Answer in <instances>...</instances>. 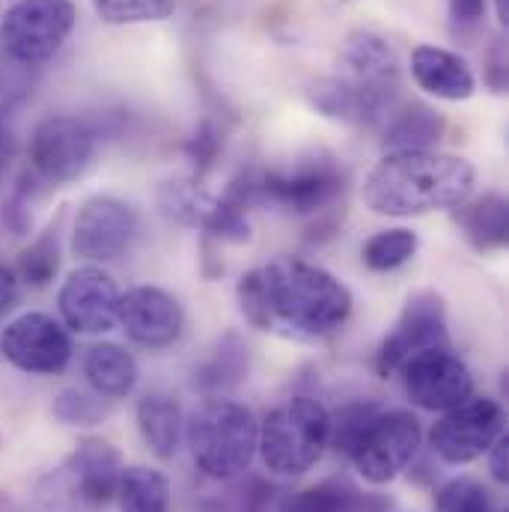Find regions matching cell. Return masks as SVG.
I'll list each match as a JSON object with an SVG mask.
<instances>
[{
	"label": "cell",
	"instance_id": "6da1fadb",
	"mask_svg": "<svg viewBox=\"0 0 509 512\" xmlns=\"http://www.w3.org/2000/svg\"><path fill=\"white\" fill-rule=\"evenodd\" d=\"M236 298L254 328L298 343L328 340L352 316L349 286L331 271L292 256L245 271Z\"/></svg>",
	"mask_w": 509,
	"mask_h": 512
},
{
	"label": "cell",
	"instance_id": "7a4b0ae2",
	"mask_svg": "<svg viewBox=\"0 0 509 512\" xmlns=\"http://www.w3.org/2000/svg\"><path fill=\"white\" fill-rule=\"evenodd\" d=\"M477 170L468 158L438 149L387 152L364 179V203L384 218H417L474 197Z\"/></svg>",
	"mask_w": 509,
	"mask_h": 512
},
{
	"label": "cell",
	"instance_id": "3957f363",
	"mask_svg": "<svg viewBox=\"0 0 509 512\" xmlns=\"http://www.w3.org/2000/svg\"><path fill=\"white\" fill-rule=\"evenodd\" d=\"M185 441L197 471L209 480H236L256 459L259 420L230 396H206L185 420Z\"/></svg>",
	"mask_w": 509,
	"mask_h": 512
},
{
	"label": "cell",
	"instance_id": "277c9868",
	"mask_svg": "<svg viewBox=\"0 0 509 512\" xmlns=\"http://www.w3.org/2000/svg\"><path fill=\"white\" fill-rule=\"evenodd\" d=\"M331 411L307 393L274 405L259 423L262 465L277 477H304L331 447Z\"/></svg>",
	"mask_w": 509,
	"mask_h": 512
},
{
	"label": "cell",
	"instance_id": "5b68a950",
	"mask_svg": "<svg viewBox=\"0 0 509 512\" xmlns=\"http://www.w3.org/2000/svg\"><path fill=\"white\" fill-rule=\"evenodd\" d=\"M123 456L108 438H81L72 456L42 477L36 489L39 512H105L117 501Z\"/></svg>",
	"mask_w": 509,
	"mask_h": 512
},
{
	"label": "cell",
	"instance_id": "8992f818",
	"mask_svg": "<svg viewBox=\"0 0 509 512\" xmlns=\"http://www.w3.org/2000/svg\"><path fill=\"white\" fill-rule=\"evenodd\" d=\"M343 188L346 173L328 152H313L289 167L254 173L256 206H274L289 215H319L334 206Z\"/></svg>",
	"mask_w": 509,
	"mask_h": 512
},
{
	"label": "cell",
	"instance_id": "52a82bcc",
	"mask_svg": "<svg viewBox=\"0 0 509 512\" xmlns=\"http://www.w3.org/2000/svg\"><path fill=\"white\" fill-rule=\"evenodd\" d=\"M75 27L72 0H18L0 18V45L21 66L54 57Z\"/></svg>",
	"mask_w": 509,
	"mask_h": 512
},
{
	"label": "cell",
	"instance_id": "ba28073f",
	"mask_svg": "<svg viewBox=\"0 0 509 512\" xmlns=\"http://www.w3.org/2000/svg\"><path fill=\"white\" fill-rule=\"evenodd\" d=\"M420 444H423L420 420L405 408H393V411H379L370 420L349 459L364 483L387 486L414 462Z\"/></svg>",
	"mask_w": 509,
	"mask_h": 512
},
{
	"label": "cell",
	"instance_id": "9c48e42d",
	"mask_svg": "<svg viewBox=\"0 0 509 512\" xmlns=\"http://www.w3.org/2000/svg\"><path fill=\"white\" fill-rule=\"evenodd\" d=\"M507 414L498 399L468 396L465 402L441 411L429 432V447L447 465H471L489 453V447L504 435Z\"/></svg>",
	"mask_w": 509,
	"mask_h": 512
},
{
	"label": "cell",
	"instance_id": "30bf717a",
	"mask_svg": "<svg viewBox=\"0 0 509 512\" xmlns=\"http://www.w3.org/2000/svg\"><path fill=\"white\" fill-rule=\"evenodd\" d=\"M140 239V209L128 200L99 194L90 197L72 227V251L87 265L117 262Z\"/></svg>",
	"mask_w": 509,
	"mask_h": 512
},
{
	"label": "cell",
	"instance_id": "8fae6325",
	"mask_svg": "<svg viewBox=\"0 0 509 512\" xmlns=\"http://www.w3.org/2000/svg\"><path fill=\"white\" fill-rule=\"evenodd\" d=\"M96 128L78 117H45L30 134V164L45 185L81 179L96 158Z\"/></svg>",
	"mask_w": 509,
	"mask_h": 512
},
{
	"label": "cell",
	"instance_id": "7c38bea8",
	"mask_svg": "<svg viewBox=\"0 0 509 512\" xmlns=\"http://www.w3.org/2000/svg\"><path fill=\"white\" fill-rule=\"evenodd\" d=\"M441 346H450L444 298L435 289H420L405 301L393 331L382 340L376 352V373L387 379L399 373V367L411 355L423 349H441Z\"/></svg>",
	"mask_w": 509,
	"mask_h": 512
},
{
	"label": "cell",
	"instance_id": "4fadbf2b",
	"mask_svg": "<svg viewBox=\"0 0 509 512\" xmlns=\"http://www.w3.org/2000/svg\"><path fill=\"white\" fill-rule=\"evenodd\" d=\"M3 358L30 376H60L72 361V337L63 322L30 310L15 316L0 337Z\"/></svg>",
	"mask_w": 509,
	"mask_h": 512
},
{
	"label": "cell",
	"instance_id": "5bb4252c",
	"mask_svg": "<svg viewBox=\"0 0 509 512\" xmlns=\"http://www.w3.org/2000/svg\"><path fill=\"white\" fill-rule=\"evenodd\" d=\"M399 373L408 399L423 411H447L474 396V376L450 346L411 355Z\"/></svg>",
	"mask_w": 509,
	"mask_h": 512
},
{
	"label": "cell",
	"instance_id": "9a60e30c",
	"mask_svg": "<svg viewBox=\"0 0 509 512\" xmlns=\"http://www.w3.org/2000/svg\"><path fill=\"white\" fill-rule=\"evenodd\" d=\"M120 286L102 265L75 268L57 295L63 325L75 334H105L117 325Z\"/></svg>",
	"mask_w": 509,
	"mask_h": 512
},
{
	"label": "cell",
	"instance_id": "2e32d148",
	"mask_svg": "<svg viewBox=\"0 0 509 512\" xmlns=\"http://www.w3.org/2000/svg\"><path fill=\"white\" fill-rule=\"evenodd\" d=\"M117 322L131 343L143 349H170L185 331V310L179 298L161 286H134L120 295Z\"/></svg>",
	"mask_w": 509,
	"mask_h": 512
},
{
	"label": "cell",
	"instance_id": "e0dca14e",
	"mask_svg": "<svg viewBox=\"0 0 509 512\" xmlns=\"http://www.w3.org/2000/svg\"><path fill=\"white\" fill-rule=\"evenodd\" d=\"M343 66H346V75H343L346 81L393 105L396 90H399V60L393 48L387 45V39L370 30L352 33L343 48Z\"/></svg>",
	"mask_w": 509,
	"mask_h": 512
},
{
	"label": "cell",
	"instance_id": "ac0fdd59",
	"mask_svg": "<svg viewBox=\"0 0 509 512\" xmlns=\"http://www.w3.org/2000/svg\"><path fill=\"white\" fill-rule=\"evenodd\" d=\"M411 78L420 90L444 102H468L477 93V78L465 57L438 45H417L411 51Z\"/></svg>",
	"mask_w": 509,
	"mask_h": 512
},
{
	"label": "cell",
	"instance_id": "d6986e66",
	"mask_svg": "<svg viewBox=\"0 0 509 512\" xmlns=\"http://www.w3.org/2000/svg\"><path fill=\"white\" fill-rule=\"evenodd\" d=\"M456 224L471 248L477 251H501L509 242V203L504 194L486 191L483 197H468L453 209Z\"/></svg>",
	"mask_w": 509,
	"mask_h": 512
},
{
	"label": "cell",
	"instance_id": "ffe728a7",
	"mask_svg": "<svg viewBox=\"0 0 509 512\" xmlns=\"http://www.w3.org/2000/svg\"><path fill=\"white\" fill-rule=\"evenodd\" d=\"M134 420H137V432H140L143 444L152 450V456L167 462L179 453V444L185 438V417L173 396L146 393L134 408Z\"/></svg>",
	"mask_w": 509,
	"mask_h": 512
},
{
	"label": "cell",
	"instance_id": "44dd1931",
	"mask_svg": "<svg viewBox=\"0 0 509 512\" xmlns=\"http://www.w3.org/2000/svg\"><path fill=\"white\" fill-rule=\"evenodd\" d=\"M84 376L99 396L117 402V399H126L128 393L137 387L140 370H137V361L126 346L96 343L84 355Z\"/></svg>",
	"mask_w": 509,
	"mask_h": 512
},
{
	"label": "cell",
	"instance_id": "7402d4cb",
	"mask_svg": "<svg viewBox=\"0 0 509 512\" xmlns=\"http://www.w3.org/2000/svg\"><path fill=\"white\" fill-rule=\"evenodd\" d=\"M248 370H251L248 343L230 331L215 343L212 355L194 373V387H200L206 396H224L227 390L239 387L248 379Z\"/></svg>",
	"mask_w": 509,
	"mask_h": 512
},
{
	"label": "cell",
	"instance_id": "603a6c76",
	"mask_svg": "<svg viewBox=\"0 0 509 512\" xmlns=\"http://www.w3.org/2000/svg\"><path fill=\"white\" fill-rule=\"evenodd\" d=\"M447 131V123L438 111L426 105H411L402 111H390L384 120V149L408 152V149H432Z\"/></svg>",
	"mask_w": 509,
	"mask_h": 512
},
{
	"label": "cell",
	"instance_id": "cb8c5ba5",
	"mask_svg": "<svg viewBox=\"0 0 509 512\" xmlns=\"http://www.w3.org/2000/svg\"><path fill=\"white\" fill-rule=\"evenodd\" d=\"M117 501L120 512H170V483L155 468L131 465L123 468Z\"/></svg>",
	"mask_w": 509,
	"mask_h": 512
},
{
	"label": "cell",
	"instance_id": "d4e9b609",
	"mask_svg": "<svg viewBox=\"0 0 509 512\" xmlns=\"http://www.w3.org/2000/svg\"><path fill=\"white\" fill-rule=\"evenodd\" d=\"M158 203L170 221H176L182 227H200L203 230L209 215H212L215 197L203 191L200 179H176V182L161 185Z\"/></svg>",
	"mask_w": 509,
	"mask_h": 512
},
{
	"label": "cell",
	"instance_id": "484cf974",
	"mask_svg": "<svg viewBox=\"0 0 509 512\" xmlns=\"http://www.w3.org/2000/svg\"><path fill=\"white\" fill-rule=\"evenodd\" d=\"M277 512H364V495L346 480H325L289 495Z\"/></svg>",
	"mask_w": 509,
	"mask_h": 512
},
{
	"label": "cell",
	"instance_id": "4316f807",
	"mask_svg": "<svg viewBox=\"0 0 509 512\" xmlns=\"http://www.w3.org/2000/svg\"><path fill=\"white\" fill-rule=\"evenodd\" d=\"M60 271V224H51L42 230L18 256V280L45 289Z\"/></svg>",
	"mask_w": 509,
	"mask_h": 512
},
{
	"label": "cell",
	"instance_id": "83f0119b",
	"mask_svg": "<svg viewBox=\"0 0 509 512\" xmlns=\"http://www.w3.org/2000/svg\"><path fill=\"white\" fill-rule=\"evenodd\" d=\"M420 248V239L414 230L408 227H393V230H382L376 233L364 248H361V259L370 271H379V274H387V271H396L402 268L405 262H411L414 254Z\"/></svg>",
	"mask_w": 509,
	"mask_h": 512
},
{
	"label": "cell",
	"instance_id": "f1b7e54d",
	"mask_svg": "<svg viewBox=\"0 0 509 512\" xmlns=\"http://www.w3.org/2000/svg\"><path fill=\"white\" fill-rule=\"evenodd\" d=\"M93 9L105 24L126 27L167 21L176 12V0H93Z\"/></svg>",
	"mask_w": 509,
	"mask_h": 512
},
{
	"label": "cell",
	"instance_id": "f546056e",
	"mask_svg": "<svg viewBox=\"0 0 509 512\" xmlns=\"http://www.w3.org/2000/svg\"><path fill=\"white\" fill-rule=\"evenodd\" d=\"M51 411L63 426H96L111 414V399L99 396L96 390L87 393L78 387H66L57 393Z\"/></svg>",
	"mask_w": 509,
	"mask_h": 512
},
{
	"label": "cell",
	"instance_id": "4dcf8cb0",
	"mask_svg": "<svg viewBox=\"0 0 509 512\" xmlns=\"http://www.w3.org/2000/svg\"><path fill=\"white\" fill-rule=\"evenodd\" d=\"M382 408L376 402H349L343 405L337 414H331V441L337 453L352 456L358 438L364 435V429L370 426V420L379 414Z\"/></svg>",
	"mask_w": 509,
	"mask_h": 512
},
{
	"label": "cell",
	"instance_id": "1f68e13d",
	"mask_svg": "<svg viewBox=\"0 0 509 512\" xmlns=\"http://www.w3.org/2000/svg\"><path fill=\"white\" fill-rule=\"evenodd\" d=\"M435 510L438 512H495L492 495L480 480L456 477L444 483L435 492Z\"/></svg>",
	"mask_w": 509,
	"mask_h": 512
},
{
	"label": "cell",
	"instance_id": "d6a6232c",
	"mask_svg": "<svg viewBox=\"0 0 509 512\" xmlns=\"http://www.w3.org/2000/svg\"><path fill=\"white\" fill-rule=\"evenodd\" d=\"M39 182H42V179H39L36 173H33L30 179H21L18 188H15V194H12L9 203H6L3 221L12 227L15 236H24V233L33 227V206H36V200L42 197Z\"/></svg>",
	"mask_w": 509,
	"mask_h": 512
},
{
	"label": "cell",
	"instance_id": "836d02e7",
	"mask_svg": "<svg viewBox=\"0 0 509 512\" xmlns=\"http://www.w3.org/2000/svg\"><path fill=\"white\" fill-rule=\"evenodd\" d=\"M188 158H191V167H194V179L206 176L218 158V149H221V140H218V131L212 123H203V126L194 131V137L188 140Z\"/></svg>",
	"mask_w": 509,
	"mask_h": 512
},
{
	"label": "cell",
	"instance_id": "e575fe53",
	"mask_svg": "<svg viewBox=\"0 0 509 512\" xmlns=\"http://www.w3.org/2000/svg\"><path fill=\"white\" fill-rule=\"evenodd\" d=\"M489 471L498 483H509V438L501 435L492 447H489Z\"/></svg>",
	"mask_w": 509,
	"mask_h": 512
},
{
	"label": "cell",
	"instance_id": "d590c367",
	"mask_svg": "<svg viewBox=\"0 0 509 512\" xmlns=\"http://www.w3.org/2000/svg\"><path fill=\"white\" fill-rule=\"evenodd\" d=\"M21 298V280L15 271H9L6 265H0V316H6Z\"/></svg>",
	"mask_w": 509,
	"mask_h": 512
},
{
	"label": "cell",
	"instance_id": "8d00e7d4",
	"mask_svg": "<svg viewBox=\"0 0 509 512\" xmlns=\"http://www.w3.org/2000/svg\"><path fill=\"white\" fill-rule=\"evenodd\" d=\"M486 81H489V87H492L495 93H504V87H507V54H504L501 45H495L492 54H489Z\"/></svg>",
	"mask_w": 509,
	"mask_h": 512
},
{
	"label": "cell",
	"instance_id": "74e56055",
	"mask_svg": "<svg viewBox=\"0 0 509 512\" xmlns=\"http://www.w3.org/2000/svg\"><path fill=\"white\" fill-rule=\"evenodd\" d=\"M450 3V12L456 21H465V24H474L483 18V9H486V0H447Z\"/></svg>",
	"mask_w": 509,
	"mask_h": 512
},
{
	"label": "cell",
	"instance_id": "f35d334b",
	"mask_svg": "<svg viewBox=\"0 0 509 512\" xmlns=\"http://www.w3.org/2000/svg\"><path fill=\"white\" fill-rule=\"evenodd\" d=\"M12 155H15V137H12L9 120H6V114H3V108H0V173L9 167Z\"/></svg>",
	"mask_w": 509,
	"mask_h": 512
},
{
	"label": "cell",
	"instance_id": "ab89813d",
	"mask_svg": "<svg viewBox=\"0 0 509 512\" xmlns=\"http://www.w3.org/2000/svg\"><path fill=\"white\" fill-rule=\"evenodd\" d=\"M495 9H498V21L509 24V0H495Z\"/></svg>",
	"mask_w": 509,
	"mask_h": 512
},
{
	"label": "cell",
	"instance_id": "60d3db41",
	"mask_svg": "<svg viewBox=\"0 0 509 512\" xmlns=\"http://www.w3.org/2000/svg\"><path fill=\"white\" fill-rule=\"evenodd\" d=\"M0 512H18V507H15L9 498H3V495H0Z\"/></svg>",
	"mask_w": 509,
	"mask_h": 512
}]
</instances>
